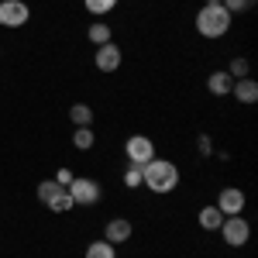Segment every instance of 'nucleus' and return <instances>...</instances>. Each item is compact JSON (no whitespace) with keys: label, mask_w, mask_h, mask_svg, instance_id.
<instances>
[{"label":"nucleus","mask_w":258,"mask_h":258,"mask_svg":"<svg viewBox=\"0 0 258 258\" xmlns=\"http://www.w3.org/2000/svg\"><path fill=\"white\" fill-rule=\"evenodd\" d=\"M231 14L224 11V4H203L197 11V31L203 38H224L231 31Z\"/></svg>","instance_id":"nucleus-2"},{"label":"nucleus","mask_w":258,"mask_h":258,"mask_svg":"<svg viewBox=\"0 0 258 258\" xmlns=\"http://www.w3.org/2000/svg\"><path fill=\"white\" fill-rule=\"evenodd\" d=\"M248 73H251L248 59H231V66H227V76H231V80H244Z\"/></svg>","instance_id":"nucleus-19"},{"label":"nucleus","mask_w":258,"mask_h":258,"mask_svg":"<svg viewBox=\"0 0 258 258\" xmlns=\"http://www.w3.org/2000/svg\"><path fill=\"white\" fill-rule=\"evenodd\" d=\"M93 141H97V135H93L90 127H76V131H73V148H80V152H90Z\"/></svg>","instance_id":"nucleus-17"},{"label":"nucleus","mask_w":258,"mask_h":258,"mask_svg":"<svg viewBox=\"0 0 258 258\" xmlns=\"http://www.w3.org/2000/svg\"><path fill=\"white\" fill-rule=\"evenodd\" d=\"M197 220H200V227H203V231H220V224H224V214H220L217 207H203Z\"/></svg>","instance_id":"nucleus-15"},{"label":"nucleus","mask_w":258,"mask_h":258,"mask_svg":"<svg viewBox=\"0 0 258 258\" xmlns=\"http://www.w3.org/2000/svg\"><path fill=\"white\" fill-rule=\"evenodd\" d=\"M38 200L52 210V214H66V210H73V197H69V189L59 186L55 179H45L38 186Z\"/></svg>","instance_id":"nucleus-4"},{"label":"nucleus","mask_w":258,"mask_h":258,"mask_svg":"<svg viewBox=\"0 0 258 258\" xmlns=\"http://www.w3.org/2000/svg\"><path fill=\"white\" fill-rule=\"evenodd\" d=\"M141 186L145 189H152V193H159V197H165V193H172L179 186V169L176 162L169 159H152L141 165Z\"/></svg>","instance_id":"nucleus-1"},{"label":"nucleus","mask_w":258,"mask_h":258,"mask_svg":"<svg viewBox=\"0 0 258 258\" xmlns=\"http://www.w3.org/2000/svg\"><path fill=\"white\" fill-rule=\"evenodd\" d=\"M86 38H90V45L97 48V45H107V41H114V31H110V24H103V21H93V24H90V31H86Z\"/></svg>","instance_id":"nucleus-13"},{"label":"nucleus","mask_w":258,"mask_h":258,"mask_svg":"<svg viewBox=\"0 0 258 258\" xmlns=\"http://www.w3.org/2000/svg\"><path fill=\"white\" fill-rule=\"evenodd\" d=\"M124 186L127 189H141V165H127L124 169Z\"/></svg>","instance_id":"nucleus-20"},{"label":"nucleus","mask_w":258,"mask_h":258,"mask_svg":"<svg viewBox=\"0 0 258 258\" xmlns=\"http://www.w3.org/2000/svg\"><path fill=\"white\" fill-rule=\"evenodd\" d=\"M31 21V7L24 0H0V28H24Z\"/></svg>","instance_id":"nucleus-6"},{"label":"nucleus","mask_w":258,"mask_h":258,"mask_svg":"<svg viewBox=\"0 0 258 258\" xmlns=\"http://www.w3.org/2000/svg\"><path fill=\"white\" fill-rule=\"evenodd\" d=\"M124 155H127V165H145V162L155 159V145L145 135H131L124 141Z\"/></svg>","instance_id":"nucleus-7"},{"label":"nucleus","mask_w":258,"mask_h":258,"mask_svg":"<svg viewBox=\"0 0 258 258\" xmlns=\"http://www.w3.org/2000/svg\"><path fill=\"white\" fill-rule=\"evenodd\" d=\"M231 97L238 100V103H255V100H258V83L251 80V76L234 80V86H231Z\"/></svg>","instance_id":"nucleus-11"},{"label":"nucleus","mask_w":258,"mask_h":258,"mask_svg":"<svg viewBox=\"0 0 258 258\" xmlns=\"http://www.w3.org/2000/svg\"><path fill=\"white\" fill-rule=\"evenodd\" d=\"M231 86H234V80L227 76V69H217V73L207 76V90H210L214 97H231Z\"/></svg>","instance_id":"nucleus-12"},{"label":"nucleus","mask_w":258,"mask_h":258,"mask_svg":"<svg viewBox=\"0 0 258 258\" xmlns=\"http://www.w3.org/2000/svg\"><path fill=\"white\" fill-rule=\"evenodd\" d=\"M83 4H86V11H90V14H97V18L110 14V11L117 7V0H83Z\"/></svg>","instance_id":"nucleus-18"},{"label":"nucleus","mask_w":258,"mask_h":258,"mask_svg":"<svg viewBox=\"0 0 258 258\" xmlns=\"http://www.w3.org/2000/svg\"><path fill=\"white\" fill-rule=\"evenodd\" d=\"M55 182H59V186H69V182H73V172H69V169H59V172H55Z\"/></svg>","instance_id":"nucleus-23"},{"label":"nucleus","mask_w":258,"mask_h":258,"mask_svg":"<svg viewBox=\"0 0 258 258\" xmlns=\"http://www.w3.org/2000/svg\"><path fill=\"white\" fill-rule=\"evenodd\" d=\"M220 238H224V244H231V248H244L248 238H251V224L241 217V214L224 217V224H220Z\"/></svg>","instance_id":"nucleus-5"},{"label":"nucleus","mask_w":258,"mask_h":258,"mask_svg":"<svg viewBox=\"0 0 258 258\" xmlns=\"http://www.w3.org/2000/svg\"><path fill=\"white\" fill-rule=\"evenodd\" d=\"M120 62H124V52H120V45H114V41H107V45H97V52H93V66H97L100 73H117Z\"/></svg>","instance_id":"nucleus-8"},{"label":"nucleus","mask_w":258,"mask_h":258,"mask_svg":"<svg viewBox=\"0 0 258 258\" xmlns=\"http://www.w3.org/2000/svg\"><path fill=\"white\" fill-rule=\"evenodd\" d=\"M197 148H200V155H214V141H210V135H200Z\"/></svg>","instance_id":"nucleus-22"},{"label":"nucleus","mask_w":258,"mask_h":258,"mask_svg":"<svg viewBox=\"0 0 258 258\" xmlns=\"http://www.w3.org/2000/svg\"><path fill=\"white\" fill-rule=\"evenodd\" d=\"M220 4H224V11H227V14L234 18V14H241V11H248V7H251L255 0H220Z\"/></svg>","instance_id":"nucleus-21"},{"label":"nucleus","mask_w":258,"mask_h":258,"mask_svg":"<svg viewBox=\"0 0 258 258\" xmlns=\"http://www.w3.org/2000/svg\"><path fill=\"white\" fill-rule=\"evenodd\" d=\"M131 234H135V227H131L127 217H114V220H107V227H103V241H110V244H127Z\"/></svg>","instance_id":"nucleus-10"},{"label":"nucleus","mask_w":258,"mask_h":258,"mask_svg":"<svg viewBox=\"0 0 258 258\" xmlns=\"http://www.w3.org/2000/svg\"><path fill=\"white\" fill-rule=\"evenodd\" d=\"M66 189H69V197H73V207H93V203H100V197H103L100 182L90 179V176H73V182H69Z\"/></svg>","instance_id":"nucleus-3"},{"label":"nucleus","mask_w":258,"mask_h":258,"mask_svg":"<svg viewBox=\"0 0 258 258\" xmlns=\"http://www.w3.org/2000/svg\"><path fill=\"white\" fill-rule=\"evenodd\" d=\"M83 258H117V244H110V241H90Z\"/></svg>","instance_id":"nucleus-16"},{"label":"nucleus","mask_w":258,"mask_h":258,"mask_svg":"<svg viewBox=\"0 0 258 258\" xmlns=\"http://www.w3.org/2000/svg\"><path fill=\"white\" fill-rule=\"evenodd\" d=\"M69 120H73L76 127H90V124H93V107H90V103H73V107H69Z\"/></svg>","instance_id":"nucleus-14"},{"label":"nucleus","mask_w":258,"mask_h":258,"mask_svg":"<svg viewBox=\"0 0 258 258\" xmlns=\"http://www.w3.org/2000/svg\"><path fill=\"white\" fill-rule=\"evenodd\" d=\"M203 4H220V0H203Z\"/></svg>","instance_id":"nucleus-24"},{"label":"nucleus","mask_w":258,"mask_h":258,"mask_svg":"<svg viewBox=\"0 0 258 258\" xmlns=\"http://www.w3.org/2000/svg\"><path fill=\"white\" fill-rule=\"evenodd\" d=\"M244 203H248V200H244V189H238V186H224L214 207H217L224 217H234V214L244 210Z\"/></svg>","instance_id":"nucleus-9"}]
</instances>
